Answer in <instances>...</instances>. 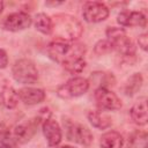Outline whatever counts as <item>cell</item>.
<instances>
[{
    "label": "cell",
    "instance_id": "6",
    "mask_svg": "<svg viewBox=\"0 0 148 148\" xmlns=\"http://www.w3.org/2000/svg\"><path fill=\"white\" fill-rule=\"evenodd\" d=\"M89 81L82 76H75L69 79L67 82L58 87L57 95L62 99H71L80 97L86 94L89 89Z\"/></svg>",
    "mask_w": 148,
    "mask_h": 148
},
{
    "label": "cell",
    "instance_id": "2",
    "mask_svg": "<svg viewBox=\"0 0 148 148\" xmlns=\"http://www.w3.org/2000/svg\"><path fill=\"white\" fill-rule=\"evenodd\" d=\"M52 18V35L56 40L75 42L83 34L81 22L69 14H56Z\"/></svg>",
    "mask_w": 148,
    "mask_h": 148
},
{
    "label": "cell",
    "instance_id": "27",
    "mask_svg": "<svg viewBox=\"0 0 148 148\" xmlns=\"http://www.w3.org/2000/svg\"><path fill=\"white\" fill-rule=\"evenodd\" d=\"M3 6H5V5H3V2H2V1L0 0V13H1L2 10H3Z\"/></svg>",
    "mask_w": 148,
    "mask_h": 148
},
{
    "label": "cell",
    "instance_id": "28",
    "mask_svg": "<svg viewBox=\"0 0 148 148\" xmlns=\"http://www.w3.org/2000/svg\"><path fill=\"white\" fill-rule=\"evenodd\" d=\"M56 148H74V147L68 146V145H65V146H61V147H56Z\"/></svg>",
    "mask_w": 148,
    "mask_h": 148
},
{
    "label": "cell",
    "instance_id": "3",
    "mask_svg": "<svg viewBox=\"0 0 148 148\" xmlns=\"http://www.w3.org/2000/svg\"><path fill=\"white\" fill-rule=\"evenodd\" d=\"M106 34V39L112 44L113 50H116L119 54L123 57H134L135 56V44L133 40L127 37L126 31L123 28H117V27H109L105 31Z\"/></svg>",
    "mask_w": 148,
    "mask_h": 148
},
{
    "label": "cell",
    "instance_id": "21",
    "mask_svg": "<svg viewBox=\"0 0 148 148\" xmlns=\"http://www.w3.org/2000/svg\"><path fill=\"white\" fill-rule=\"evenodd\" d=\"M148 135L143 131H135L128 139V148H147Z\"/></svg>",
    "mask_w": 148,
    "mask_h": 148
},
{
    "label": "cell",
    "instance_id": "8",
    "mask_svg": "<svg viewBox=\"0 0 148 148\" xmlns=\"http://www.w3.org/2000/svg\"><path fill=\"white\" fill-rule=\"evenodd\" d=\"M94 97L97 106L101 110L116 111L119 110L123 105L120 98L108 88H97L94 92Z\"/></svg>",
    "mask_w": 148,
    "mask_h": 148
},
{
    "label": "cell",
    "instance_id": "7",
    "mask_svg": "<svg viewBox=\"0 0 148 148\" xmlns=\"http://www.w3.org/2000/svg\"><path fill=\"white\" fill-rule=\"evenodd\" d=\"M32 24V18L31 16L25 13V12H15L9 15H7L3 21L1 22V27L12 32H17L25 30Z\"/></svg>",
    "mask_w": 148,
    "mask_h": 148
},
{
    "label": "cell",
    "instance_id": "22",
    "mask_svg": "<svg viewBox=\"0 0 148 148\" xmlns=\"http://www.w3.org/2000/svg\"><path fill=\"white\" fill-rule=\"evenodd\" d=\"M91 80L95 83H101L98 88H108L109 86H113L116 80L112 74L104 72H95L91 75Z\"/></svg>",
    "mask_w": 148,
    "mask_h": 148
},
{
    "label": "cell",
    "instance_id": "14",
    "mask_svg": "<svg viewBox=\"0 0 148 148\" xmlns=\"http://www.w3.org/2000/svg\"><path fill=\"white\" fill-rule=\"evenodd\" d=\"M117 21L123 27H140L145 28L147 24V18L141 12H121Z\"/></svg>",
    "mask_w": 148,
    "mask_h": 148
},
{
    "label": "cell",
    "instance_id": "17",
    "mask_svg": "<svg viewBox=\"0 0 148 148\" xmlns=\"http://www.w3.org/2000/svg\"><path fill=\"white\" fill-rule=\"evenodd\" d=\"M87 117H88V120H89V123L94 126V127H96V128H99V130H105V128H108V127H110L111 126V124H112V120H111V118L105 113V112H103V111H89L88 113H87Z\"/></svg>",
    "mask_w": 148,
    "mask_h": 148
},
{
    "label": "cell",
    "instance_id": "12",
    "mask_svg": "<svg viewBox=\"0 0 148 148\" xmlns=\"http://www.w3.org/2000/svg\"><path fill=\"white\" fill-rule=\"evenodd\" d=\"M18 94L17 91L6 81H0V103L6 109H15L18 104Z\"/></svg>",
    "mask_w": 148,
    "mask_h": 148
},
{
    "label": "cell",
    "instance_id": "19",
    "mask_svg": "<svg viewBox=\"0 0 148 148\" xmlns=\"http://www.w3.org/2000/svg\"><path fill=\"white\" fill-rule=\"evenodd\" d=\"M34 24L36 30L44 35H51L52 32V18L45 13H38L35 16Z\"/></svg>",
    "mask_w": 148,
    "mask_h": 148
},
{
    "label": "cell",
    "instance_id": "1",
    "mask_svg": "<svg viewBox=\"0 0 148 148\" xmlns=\"http://www.w3.org/2000/svg\"><path fill=\"white\" fill-rule=\"evenodd\" d=\"M46 51L53 61L60 64L72 74L81 73L86 67V47L81 43L53 40L47 45Z\"/></svg>",
    "mask_w": 148,
    "mask_h": 148
},
{
    "label": "cell",
    "instance_id": "23",
    "mask_svg": "<svg viewBox=\"0 0 148 148\" xmlns=\"http://www.w3.org/2000/svg\"><path fill=\"white\" fill-rule=\"evenodd\" d=\"M112 50H113L112 44H111L108 39H101V40H98V42L95 44V46H94V52H95L97 56L108 54V53H110Z\"/></svg>",
    "mask_w": 148,
    "mask_h": 148
},
{
    "label": "cell",
    "instance_id": "25",
    "mask_svg": "<svg viewBox=\"0 0 148 148\" xmlns=\"http://www.w3.org/2000/svg\"><path fill=\"white\" fill-rule=\"evenodd\" d=\"M8 66V56L7 52L0 49V69H3Z\"/></svg>",
    "mask_w": 148,
    "mask_h": 148
},
{
    "label": "cell",
    "instance_id": "9",
    "mask_svg": "<svg viewBox=\"0 0 148 148\" xmlns=\"http://www.w3.org/2000/svg\"><path fill=\"white\" fill-rule=\"evenodd\" d=\"M82 16L88 23H98L108 18L109 8L98 1H88L82 7Z\"/></svg>",
    "mask_w": 148,
    "mask_h": 148
},
{
    "label": "cell",
    "instance_id": "16",
    "mask_svg": "<svg viewBox=\"0 0 148 148\" xmlns=\"http://www.w3.org/2000/svg\"><path fill=\"white\" fill-rule=\"evenodd\" d=\"M99 146L101 148H123L124 139L117 131H109L101 136Z\"/></svg>",
    "mask_w": 148,
    "mask_h": 148
},
{
    "label": "cell",
    "instance_id": "24",
    "mask_svg": "<svg viewBox=\"0 0 148 148\" xmlns=\"http://www.w3.org/2000/svg\"><path fill=\"white\" fill-rule=\"evenodd\" d=\"M138 43H139V46L143 50V51H147V46H148V35L146 32L141 34L138 38Z\"/></svg>",
    "mask_w": 148,
    "mask_h": 148
},
{
    "label": "cell",
    "instance_id": "20",
    "mask_svg": "<svg viewBox=\"0 0 148 148\" xmlns=\"http://www.w3.org/2000/svg\"><path fill=\"white\" fill-rule=\"evenodd\" d=\"M0 148H18L13 134L3 125L0 126Z\"/></svg>",
    "mask_w": 148,
    "mask_h": 148
},
{
    "label": "cell",
    "instance_id": "18",
    "mask_svg": "<svg viewBox=\"0 0 148 148\" xmlns=\"http://www.w3.org/2000/svg\"><path fill=\"white\" fill-rule=\"evenodd\" d=\"M142 82H143V77H142L141 73H134V74H132L128 77V80L126 81V83H125V86L123 88L124 94L126 96H133V95H135L140 90V88L142 86Z\"/></svg>",
    "mask_w": 148,
    "mask_h": 148
},
{
    "label": "cell",
    "instance_id": "26",
    "mask_svg": "<svg viewBox=\"0 0 148 148\" xmlns=\"http://www.w3.org/2000/svg\"><path fill=\"white\" fill-rule=\"evenodd\" d=\"M61 3H64V2H45V5L46 6H59V5H61Z\"/></svg>",
    "mask_w": 148,
    "mask_h": 148
},
{
    "label": "cell",
    "instance_id": "13",
    "mask_svg": "<svg viewBox=\"0 0 148 148\" xmlns=\"http://www.w3.org/2000/svg\"><path fill=\"white\" fill-rule=\"evenodd\" d=\"M17 94H18V98L25 105H36L45 99V91L39 88L24 87L21 88L17 91Z\"/></svg>",
    "mask_w": 148,
    "mask_h": 148
},
{
    "label": "cell",
    "instance_id": "5",
    "mask_svg": "<svg viewBox=\"0 0 148 148\" xmlns=\"http://www.w3.org/2000/svg\"><path fill=\"white\" fill-rule=\"evenodd\" d=\"M64 126L66 131V138L75 143H79L81 146H90L94 136L91 131L84 126L83 124L72 121L69 119L64 118Z\"/></svg>",
    "mask_w": 148,
    "mask_h": 148
},
{
    "label": "cell",
    "instance_id": "10",
    "mask_svg": "<svg viewBox=\"0 0 148 148\" xmlns=\"http://www.w3.org/2000/svg\"><path fill=\"white\" fill-rule=\"evenodd\" d=\"M38 126V119H29L17 124L13 128V136L17 143H27L35 135Z\"/></svg>",
    "mask_w": 148,
    "mask_h": 148
},
{
    "label": "cell",
    "instance_id": "11",
    "mask_svg": "<svg viewBox=\"0 0 148 148\" xmlns=\"http://www.w3.org/2000/svg\"><path fill=\"white\" fill-rule=\"evenodd\" d=\"M42 131L50 147H57L62 139V132L57 120L47 118L42 123Z\"/></svg>",
    "mask_w": 148,
    "mask_h": 148
},
{
    "label": "cell",
    "instance_id": "15",
    "mask_svg": "<svg viewBox=\"0 0 148 148\" xmlns=\"http://www.w3.org/2000/svg\"><path fill=\"white\" fill-rule=\"evenodd\" d=\"M130 114L132 120L139 125V126H145L148 121V114H147V98L146 97H140L131 108Z\"/></svg>",
    "mask_w": 148,
    "mask_h": 148
},
{
    "label": "cell",
    "instance_id": "4",
    "mask_svg": "<svg viewBox=\"0 0 148 148\" xmlns=\"http://www.w3.org/2000/svg\"><path fill=\"white\" fill-rule=\"evenodd\" d=\"M12 74L16 82L22 84H32L38 80V71L35 62L30 59H18L12 67Z\"/></svg>",
    "mask_w": 148,
    "mask_h": 148
}]
</instances>
